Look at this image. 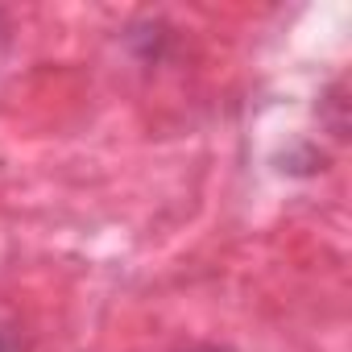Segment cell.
I'll return each instance as SVG.
<instances>
[{"label": "cell", "mask_w": 352, "mask_h": 352, "mask_svg": "<svg viewBox=\"0 0 352 352\" xmlns=\"http://www.w3.org/2000/svg\"><path fill=\"white\" fill-rule=\"evenodd\" d=\"M0 352H9V344H5V336H0Z\"/></svg>", "instance_id": "6da1fadb"}]
</instances>
